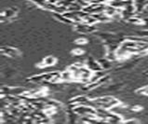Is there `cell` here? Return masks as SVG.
Segmentation results:
<instances>
[{
	"label": "cell",
	"instance_id": "cell-1",
	"mask_svg": "<svg viewBox=\"0 0 148 124\" xmlns=\"http://www.w3.org/2000/svg\"><path fill=\"white\" fill-rule=\"evenodd\" d=\"M5 54L7 56H9V57H16L18 56L19 54V51L17 49H12V48H7L5 49Z\"/></svg>",
	"mask_w": 148,
	"mask_h": 124
},
{
	"label": "cell",
	"instance_id": "cell-2",
	"mask_svg": "<svg viewBox=\"0 0 148 124\" xmlns=\"http://www.w3.org/2000/svg\"><path fill=\"white\" fill-rule=\"evenodd\" d=\"M56 63V59L52 56H48L44 59L43 64L46 65V66H49V65H53Z\"/></svg>",
	"mask_w": 148,
	"mask_h": 124
},
{
	"label": "cell",
	"instance_id": "cell-3",
	"mask_svg": "<svg viewBox=\"0 0 148 124\" xmlns=\"http://www.w3.org/2000/svg\"><path fill=\"white\" fill-rule=\"evenodd\" d=\"M139 91L142 92V94H147V95H148V87L143 88V89H142L141 91Z\"/></svg>",
	"mask_w": 148,
	"mask_h": 124
},
{
	"label": "cell",
	"instance_id": "cell-4",
	"mask_svg": "<svg viewBox=\"0 0 148 124\" xmlns=\"http://www.w3.org/2000/svg\"><path fill=\"white\" fill-rule=\"evenodd\" d=\"M75 42H77V44H85L87 42V39H77Z\"/></svg>",
	"mask_w": 148,
	"mask_h": 124
},
{
	"label": "cell",
	"instance_id": "cell-5",
	"mask_svg": "<svg viewBox=\"0 0 148 124\" xmlns=\"http://www.w3.org/2000/svg\"><path fill=\"white\" fill-rule=\"evenodd\" d=\"M74 53H75V54H81L82 53V50H78V49H77L74 51Z\"/></svg>",
	"mask_w": 148,
	"mask_h": 124
}]
</instances>
